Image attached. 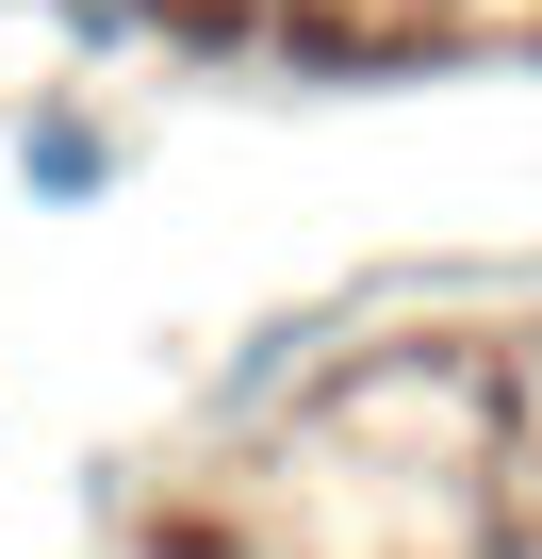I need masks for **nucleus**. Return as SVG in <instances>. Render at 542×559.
Here are the masks:
<instances>
[{"mask_svg": "<svg viewBox=\"0 0 542 559\" xmlns=\"http://www.w3.org/2000/svg\"><path fill=\"white\" fill-rule=\"evenodd\" d=\"M17 181H34V198H99V181H116V132H99V116H34V132H17Z\"/></svg>", "mask_w": 542, "mask_h": 559, "instance_id": "f257e3e1", "label": "nucleus"}]
</instances>
